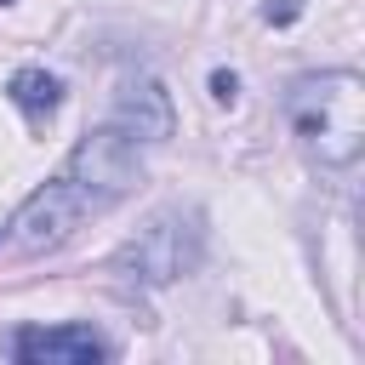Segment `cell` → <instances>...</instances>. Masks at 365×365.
<instances>
[{
	"instance_id": "6da1fadb",
	"label": "cell",
	"mask_w": 365,
	"mask_h": 365,
	"mask_svg": "<svg viewBox=\"0 0 365 365\" xmlns=\"http://www.w3.org/2000/svg\"><path fill=\"white\" fill-rule=\"evenodd\" d=\"M359 74L354 68H331V74H302L291 80L285 91V114H291V131L302 143L319 148V160L331 165H348L359 154V137H365V114H359Z\"/></svg>"
},
{
	"instance_id": "7a4b0ae2",
	"label": "cell",
	"mask_w": 365,
	"mask_h": 365,
	"mask_svg": "<svg viewBox=\"0 0 365 365\" xmlns=\"http://www.w3.org/2000/svg\"><path fill=\"white\" fill-rule=\"evenodd\" d=\"M68 182L80 188V200L91 211H103V205L125 200L143 182V154H137V143L120 125H97V131L80 137V148L68 160Z\"/></svg>"
},
{
	"instance_id": "3957f363",
	"label": "cell",
	"mask_w": 365,
	"mask_h": 365,
	"mask_svg": "<svg viewBox=\"0 0 365 365\" xmlns=\"http://www.w3.org/2000/svg\"><path fill=\"white\" fill-rule=\"evenodd\" d=\"M91 205L80 200V188L63 177V182H46V188H34L29 200H23V211L11 217V240H17V251H29V257H40V251H57L74 228H80V217H86Z\"/></svg>"
},
{
	"instance_id": "277c9868",
	"label": "cell",
	"mask_w": 365,
	"mask_h": 365,
	"mask_svg": "<svg viewBox=\"0 0 365 365\" xmlns=\"http://www.w3.org/2000/svg\"><path fill=\"white\" fill-rule=\"evenodd\" d=\"M194 257H200V228L182 222V211H160V217L125 245V268L143 274L148 285H165V279L188 274Z\"/></svg>"
},
{
	"instance_id": "5b68a950",
	"label": "cell",
	"mask_w": 365,
	"mask_h": 365,
	"mask_svg": "<svg viewBox=\"0 0 365 365\" xmlns=\"http://www.w3.org/2000/svg\"><path fill=\"white\" fill-rule=\"evenodd\" d=\"M11 354L23 365H97L108 359V342L91 325H23L11 336Z\"/></svg>"
},
{
	"instance_id": "8992f818",
	"label": "cell",
	"mask_w": 365,
	"mask_h": 365,
	"mask_svg": "<svg viewBox=\"0 0 365 365\" xmlns=\"http://www.w3.org/2000/svg\"><path fill=\"white\" fill-rule=\"evenodd\" d=\"M108 125H120L131 143H165L171 131H177V114H171V91L160 86V80H131L120 97H114V120Z\"/></svg>"
},
{
	"instance_id": "52a82bcc",
	"label": "cell",
	"mask_w": 365,
	"mask_h": 365,
	"mask_svg": "<svg viewBox=\"0 0 365 365\" xmlns=\"http://www.w3.org/2000/svg\"><path fill=\"white\" fill-rule=\"evenodd\" d=\"M6 97L29 114V125H46V120L57 114V103H63V80L46 74V68H17V74L6 80Z\"/></svg>"
},
{
	"instance_id": "ba28073f",
	"label": "cell",
	"mask_w": 365,
	"mask_h": 365,
	"mask_svg": "<svg viewBox=\"0 0 365 365\" xmlns=\"http://www.w3.org/2000/svg\"><path fill=\"white\" fill-rule=\"evenodd\" d=\"M234 91H240V74H234V68H217V74H211V97H217V103H234Z\"/></svg>"
},
{
	"instance_id": "9c48e42d",
	"label": "cell",
	"mask_w": 365,
	"mask_h": 365,
	"mask_svg": "<svg viewBox=\"0 0 365 365\" xmlns=\"http://www.w3.org/2000/svg\"><path fill=\"white\" fill-rule=\"evenodd\" d=\"M297 11H302V0H268L262 23H297Z\"/></svg>"
}]
</instances>
